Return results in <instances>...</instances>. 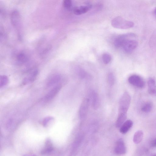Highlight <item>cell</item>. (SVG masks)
Returning a JSON list of instances; mask_svg holds the SVG:
<instances>
[{
	"mask_svg": "<svg viewBox=\"0 0 156 156\" xmlns=\"http://www.w3.org/2000/svg\"><path fill=\"white\" fill-rule=\"evenodd\" d=\"M111 25L116 28L126 29L133 27L134 24L131 21L127 20L122 17L118 16L113 20Z\"/></svg>",
	"mask_w": 156,
	"mask_h": 156,
	"instance_id": "cell-1",
	"label": "cell"
},
{
	"mask_svg": "<svg viewBox=\"0 0 156 156\" xmlns=\"http://www.w3.org/2000/svg\"><path fill=\"white\" fill-rule=\"evenodd\" d=\"M131 102L130 95L127 92H125L121 97L119 101L118 113L127 114Z\"/></svg>",
	"mask_w": 156,
	"mask_h": 156,
	"instance_id": "cell-2",
	"label": "cell"
},
{
	"mask_svg": "<svg viewBox=\"0 0 156 156\" xmlns=\"http://www.w3.org/2000/svg\"><path fill=\"white\" fill-rule=\"evenodd\" d=\"M136 36L134 33H130L121 35L115 40L114 45L117 48H120L122 46L126 41L130 38H134Z\"/></svg>",
	"mask_w": 156,
	"mask_h": 156,
	"instance_id": "cell-3",
	"label": "cell"
},
{
	"mask_svg": "<svg viewBox=\"0 0 156 156\" xmlns=\"http://www.w3.org/2000/svg\"><path fill=\"white\" fill-rule=\"evenodd\" d=\"M138 45L137 41L134 40V38H130L125 41L122 47L125 52L129 53L133 51Z\"/></svg>",
	"mask_w": 156,
	"mask_h": 156,
	"instance_id": "cell-4",
	"label": "cell"
},
{
	"mask_svg": "<svg viewBox=\"0 0 156 156\" xmlns=\"http://www.w3.org/2000/svg\"><path fill=\"white\" fill-rule=\"evenodd\" d=\"M128 80L130 84L140 88H143L145 85L142 78L138 75H131L129 78Z\"/></svg>",
	"mask_w": 156,
	"mask_h": 156,
	"instance_id": "cell-5",
	"label": "cell"
},
{
	"mask_svg": "<svg viewBox=\"0 0 156 156\" xmlns=\"http://www.w3.org/2000/svg\"><path fill=\"white\" fill-rule=\"evenodd\" d=\"M90 100L85 98L82 101L80 107L79 115L81 119H84L86 117L88 112Z\"/></svg>",
	"mask_w": 156,
	"mask_h": 156,
	"instance_id": "cell-6",
	"label": "cell"
},
{
	"mask_svg": "<svg viewBox=\"0 0 156 156\" xmlns=\"http://www.w3.org/2000/svg\"><path fill=\"white\" fill-rule=\"evenodd\" d=\"M61 87L62 86L60 84L57 85L54 87L45 96V101L48 102L52 100L60 91Z\"/></svg>",
	"mask_w": 156,
	"mask_h": 156,
	"instance_id": "cell-7",
	"label": "cell"
},
{
	"mask_svg": "<svg viewBox=\"0 0 156 156\" xmlns=\"http://www.w3.org/2000/svg\"><path fill=\"white\" fill-rule=\"evenodd\" d=\"M92 7V5L88 4L84 6L75 7L74 9L73 12L76 15H81L88 12Z\"/></svg>",
	"mask_w": 156,
	"mask_h": 156,
	"instance_id": "cell-8",
	"label": "cell"
},
{
	"mask_svg": "<svg viewBox=\"0 0 156 156\" xmlns=\"http://www.w3.org/2000/svg\"><path fill=\"white\" fill-rule=\"evenodd\" d=\"M126 150L124 141L121 139L119 140L116 143L115 152L116 154L123 155L126 153Z\"/></svg>",
	"mask_w": 156,
	"mask_h": 156,
	"instance_id": "cell-9",
	"label": "cell"
},
{
	"mask_svg": "<svg viewBox=\"0 0 156 156\" xmlns=\"http://www.w3.org/2000/svg\"><path fill=\"white\" fill-rule=\"evenodd\" d=\"M133 123L131 120L126 121L121 127L120 129V132L123 134L127 133L131 128Z\"/></svg>",
	"mask_w": 156,
	"mask_h": 156,
	"instance_id": "cell-10",
	"label": "cell"
},
{
	"mask_svg": "<svg viewBox=\"0 0 156 156\" xmlns=\"http://www.w3.org/2000/svg\"><path fill=\"white\" fill-rule=\"evenodd\" d=\"M127 119V114L118 113V118L116 123V127L121 128Z\"/></svg>",
	"mask_w": 156,
	"mask_h": 156,
	"instance_id": "cell-11",
	"label": "cell"
},
{
	"mask_svg": "<svg viewBox=\"0 0 156 156\" xmlns=\"http://www.w3.org/2000/svg\"><path fill=\"white\" fill-rule=\"evenodd\" d=\"M92 104L93 108L97 110L98 108L100 105V100L98 94L95 92L92 93Z\"/></svg>",
	"mask_w": 156,
	"mask_h": 156,
	"instance_id": "cell-12",
	"label": "cell"
},
{
	"mask_svg": "<svg viewBox=\"0 0 156 156\" xmlns=\"http://www.w3.org/2000/svg\"><path fill=\"white\" fill-rule=\"evenodd\" d=\"M144 133L142 131L139 130L136 131L133 137V142L135 144L140 143L142 140Z\"/></svg>",
	"mask_w": 156,
	"mask_h": 156,
	"instance_id": "cell-13",
	"label": "cell"
},
{
	"mask_svg": "<svg viewBox=\"0 0 156 156\" xmlns=\"http://www.w3.org/2000/svg\"><path fill=\"white\" fill-rule=\"evenodd\" d=\"M61 77L58 75H55L51 77L48 79L47 86L48 87H50L53 85L59 82L61 80Z\"/></svg>",
	"mask_w": 156,
	"mask_h": 156,
	"instance_id": "cell-14",
	"label": "cell"
},
{
	"mask_svg": "<svg viewBox=\"0 0 156 156\" xmlns=\"http://www.w3.org/2000/svg\"><path fill=\"white\" fill-rule=\"evenodd\" d=\"M153 107V104L150 102H148L144 103L142 106L141 110L142 111L148 113L151 112Z\"/></svg>",
	"mask_w": 156,
	"mask_h": 156,
	"instance_id": "cell-15",
	"label": "cell"
},
{
	"mask_svg": "<svg viewBox=\"0 0 156 156\" xmlns=\"http://www.w3.org/2000/svg\"><path fill=\"white\" fill-rule=\"evenodd\" d=\"M150 44L152 49L156 51V32L154 33L151 37Z\"/></svg>",
	"mask_w": 156,
	"mask_h": 156,
	"instance_id": "cell-16",
	"label": "cell"
},
{
	"mask_svg": "<svg viewBox=\"0 0 156 156\" xmlns=\"http://www.w3.org/2000/svg\"><path fill=\"white\" fill-rule=\"evenodd\" d=\"M9 79L8 77L5 75L0 77V87H2L6 85L8 83Z\"/></svg>",
	"mask_w": 156,
	"mask_h": 156,
	"instance_id": "cell-17",
	"label": "cell"
},
{
	"mask_svg": "<svg viewBox=\"0 0 156 156\" xmlns=\"http://www.w3.org/2000/svg\"><path fill=\"white\" fill-rule=\"evenodd\" d=\"M102 59L103 63L106 64H109L111 60V57L109 54L104 53L102 56Z\"/></svg>",
	"mask_w": 156,
	"mask_h": 156,
	"instance_id": "cell-18",
	"label": "cell"
},
{
	"mask_svg": "<svg viewBox=\"0 0 156 156\" xmlns=\"http://www.w3.org/2000/svg\"><path fill=\"white\" fill-rule=\"evenodd\" d=\"M63 6L67 9H70L72 6V2L70 0H65L64 1Z\"/></svg>",
	"mask_w": 156,
	"mask_h": 156,
	"instance_id": "cell-19",
	"label": "cell"
},
{
	"mask_svg": "<svg viewBox=\"0 0 156 156\" xmlns=\"http://www.w3.org/2000/svg\"><path fill=\"white\" fill-rule=\"evenodd\" d=\"M108 82L110 86L113 85L114 83L115 79L114 75L112 73H110L108 76Z\"/></svg>",
	"mask_w": 156,
	"mask_h": 156,
	"instance_id": "cell-20",
	"label": "cell"
},
{
	"mask_svg": "<svg viewBox=\"0 0 156 156\" xmlns=\"http://www.w3.org/2000/svg\"><path fill=\"white\" fill-rule=\"evenodd\" d=\"M18 60L21 62H25L27 60V57L24 53H20L18 56Z\"/></svg>",
	"mask_w": 156,
	"mask_h": 156,
	"instance_id": "cell-21",
	"label": "cell"
},
{
	"mask_svg": "<svg viewBox=\"0 0 156 156\" xmlns=\"http://www.w3.org/2000/svg\"><path fill=\"white\" fill-rule=\"evenodd\" d=\"M148 88H150L155 85V80L152 77L149 78L148 82Z\"/></svg>",
	"mask_w": 156,
	"mask_h": 156,
	"instance_id": "cell-22",
	"label": "cell"
},
{
	"mask_svg": "<svg viewBox=\"0 0 156 156\" xmlns=\"http://www.w3.org/2000/svg\"><path fill=\"white\" fill-rule=\"evenodd\" d=\"M148 92L151 95L156 96V86H155L151 88L148 89Z\"/></svg>",
	"mask_w": 156,
	"mask_h": 156,
	"instance_id": "cell-23",
	"label": "cell"
},
{
	"mask_svg": "<svg viewBox=\"0 0 156 156\" xmlns=\"http://www.w3.org/2000/svg\"><path fill=\"white\" fill-rule=\"evenodd\" d=\"M53 119V118L51 116H48L45 118L43 121V124L44 125L47 124L49 122Z\"/></svg>",
	"mask_w": 156,
	"mask_h": 156,
	"instance_id": "cell-24",
	"label": "cell"
},
{
	"mask_svg": "<svg viewBox=\"0 0 156 156\" xmlns=\"http://www.w3.org/2000/svg\"><path fill=\"white\" fill-rule=\"evenodd\" d=\"M79 77L82 79H83V78L85 77L86 74L84 71L81 70L79 72Z\"/></svg>",
	"mask_w": 156,
	"mask_h": 156,
	"instance_id": "cell-25",
	"label": "cell"
},
{
	"mask_svg": "<svg viewBox=\"0 0 156 156\" xmlns=\"http://www.w3.org/2000/svg\"><path fill=\"white\" fill-rule=\"evenodd\" d=\"M151 146L153 148L156 147V138L153 139L151 142Z\"/></svg>",
	"mask_w": 156,
	"mask_h": 156,
	"instance_id": "cell-26",
	"label": "cell"
},
{
	"mask_svg": "<svg viewBox=\"0 0 156 156\" xmlns=\"http://www.w3.org/2000/svg\"><path fill=\"white\" fill-rule=\"evenodd\" d=\"M154 12L155 14L156 15V8L154 9Z\"/></svg>",
	"mask_w": 156,
	"mask_h": 156,
	"instance_id": "cell-27",
	"label": "cell"
},
{
	"mask_svg": "<svg viewBox=\"0 0 156 156\" xmlns=\"http://www.w3.org/2000/svg\"><path fill=\"white\" fill-rule=\"evenodd\" d=\"M152 156H156V154L152 155Z\"/></svg>",
	"mask_w": 156,
	"mask_h": 156,
	"instance_id": "cell-28",
	"label": "cell"
}]
</instances>
